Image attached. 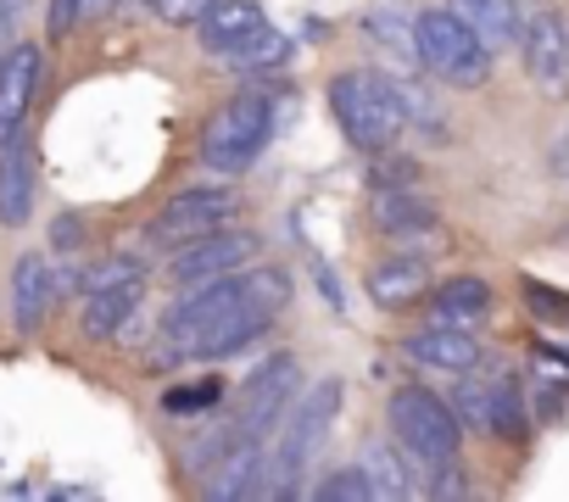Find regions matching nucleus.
Segmentation results:
<instances>
[{"label": "nucleus", "instance_id": "f257e3e1", "mask_svg": "<svg viewBox=\"0 0 569 502\" xmlns=\"http://www.w3.org/2000/svg\"><path fill=\"white\" fill-rule=\"evenodd\" d=\"M330 112H336L341 134H347L358 151H369V157L391 151V145L402 140V129H408L402 90L386 84L380 73H336V79H330Z\"/></svg>", "mask_w": 569, "mask_h": 502}, {"label": "nucleus", "instance_id": "f03ea898", "mask_svg": "<svg viewBox=\"0 0 569 502\" xmlns=\"http://www.w3.org/2000/svg\"><path fill=\"white\" fill-rule=\"evenodd\" d=\"M341 396H347L341 380H319V385L297 402L291 424L279 430L273 458H262V496H291V491H297V480L308 474L313 452L325 446V435H330V424H336V413H341Z\"/></svg>", "mask_w": 569, "mask_h": 502}, {"label": "nucleus", "instance_id": "7ed1b4c3", "mask_svg": "<svg viewBox=\"0 0 569 502\" xmlns=\"http://www.w3.org/2000/svg\"><path fill=\"white\" fill-rule=\"evenodd\" d=\"M413 51H419V68L452 90H480L491 79V62H497L452 7H430L413 18Z\"/></svg>", "mask_w": 569, "mask_h": 502}, {"label": "nucleus", "instance_id": "20e7f679", "mask_svg": "<svg viewBox=\"0 0 569 502\" xmlns=\"http://www.w3.org/2000/svg\"><path fill=\"white\" fill-rule=\"evenodd\" d=\"M386 413H391V435L402 441V452H413V463L436 469L463 452V424L447 396H436L425 385H397Z\"/></svg>", "mask_w": 569, "mask_h": 502}, {"label": "nucleus", "instance_id": "39448f33", "mask_svg": "<svg viewBox=\"0 0 569 502\" xmlns=\"http://www.w3.org/2000/svg\"><path fill=\"white\" fill-rule=\"evenodd\" d=\"M268 140H273V101L251 90V96H234L212 112V123L201 134V162L212 173H240L268 151Z\"/></svg>", "mask_w": 569, "mask_h": 502}, {"label": "nucleus", "instance_id": "423d86ee", "mask_svg": "<svg viewBox=\"0 0 569 502\" xmlns=\"http://www.w3.org/2000/svg\"><path fill=\"white\" fill-rule=\"evenodd\" d=\"M452 413L463 430H486V435H525V402H519V380L513 374H452Z\"/></svg>", "mask_w": 569, "mask_h": 502}, {"label": "nucleus", "instance_id": "0eeeda50", "mask_svg": "<svg viewBox=\"0 0 569 502\" xmlns=\"http://www.w3.org/2000/svg\"><path fill=\"white\" fill-rule=\"evenodd\" d=\"M234 212H240V201H234L229 184H196V190L173 195V201L151 218L146 234H151L157 245H184V240H196V234H212V229L234 223Z\"/></svg>", "mask_w": 569, "mask_h": 502}, {"label": "nucleus", "instance_id": "6e6552de", "mask_svg": "<svg viewBox=\"0 0 569 502\" xmlns=\"http://www.w3.org/2000/svg\"><path fill=\"white\" fill-rule=\"evenodd\" d=\"M519 57H525V73H530V84L541 96H563L569 90V18L558 7L525 12Z\"/></svg>", "mask_w": 569, "mask_h": 502}, {"label": "nucleus", "instance_id": "1a4fd4ad", "mask_svg": "<svg viewBox=\"0 0 569 502\" xmlns=\"http://www.w3.org/2000/svg\"><path fill=\"white\" fill-rule=\"evenodd\" d=\"M251 251H257V234L251 229H212V234H196V240H184L179 251H173V263H168V274H173V285H207V280H223V274H240L246 263H251Z\"/></svg>", "mask_w": 569, "mask_h": 502}, {"label": "nucleus", "instance_id": "9d476101", "mask_svg": "<svg viewBox=\"0 0 569 502\" xmlns=\"http://www.w3.org/2000/svg\"><path fill=\"white\" fill-rule=\"evenodd\" d=\"M297 380H302V363H297L291 352L268 358V363L246 380V391H240V402H234V435L262 441V430H268V424H279L284 402L297 396Z\"/></svg>", "mask_w": 569, "mask_h": 502}, {"label": "nucleus", "instance_id": "9b49d317", "mask_svg": "<svg viewBox=\"0 0 569 502\" xmlns=\"http://www.w3.org/2000/svg\"><path fill=\"white\" fill-rule=\"evenodd\" d=\"M40 62H46V51L29 46V40L0 57V145L18 140L23 123H29V107L40 96Z\"/></svg>", "mask_w": 569, "mask_h": 502}, {"label": "nucleus", "instance_id": "f8f14e48", "mask_svg": "<svg viewBox=\"0 0 569 502\" xmlns=\"http://www.w3.org/2000/svg\"><path fill=\"white\" fill-rule=\"evenodd\" d=\"M34 145L18 134L0 145V229H23L34 218Z\"/></svg>", "mask_w": 569, "mask_h": 502}, {"label": "nucleus", "instance_id": "ddd939ff", "mask_svg": "<svg viewBox=\"0 0 569 502\" xmlns=\"http://www.w3.org/2000/svg\"><path fill=\"white\" fill-rule=\"evenodd\" d=\"M262 29H268V18H262L257 0H218V7L196 23V34H201V51H207V57H234V51H240V46H251Z\"/></svg>", "mask_w": 569, "mask_h": 502}, {"label": "nucleus", "instance_id": "4468645a", "mask_svg": "<svg viewBox=\"0 0 569 502\" xmlns=\"http://www.w3.org/2000/svg\"><path fill=\"white\" fill-rule=\"evenodd\" d=\"M140 302H146V280H140V274L112 280V285H96V291H84L79 330H84L90 341H107V335H118V330L140 313Z\"/></svg>", "mask_w": 569, "mask_h": 502}, {"label": "nucleus", "instance_id": "2eb2a0df", "mask_svg": "<svg viewBox=\"0 0 569 502\" xmlns=\"http://www.w3.org/2000/svg\"><path fill=\"white\" fill-rule=\"evenodd\" d=\"M51 302H57V269L40 258V251H29V258H18V269H12V319H18V335H34L51 319Z\"/></svg>", "mask_w": 569, "mask_h": 502}, {"label": "nucleus", "instance_id": "dca6fc26", "mask_svg": "<svg viewBox=\"0 0 569 502\" xmlns=\"http://www.w3.org/2000/svg\"><path fill=\"white\" fill-rule=\"evenodd\" d=\"M408 358L441 374H463V369H480V341L475 330H458V324H425L408 335Z\"/></svg>", "mask_w": 569, "mask_h": 502}, {"label": "nucleus", "instance_id": "f3484780", "mask_svg": "<svg viewBox=\"0 0 569 502\" xmlns=\"http://www.w3.org/2000/svg\"><path fill=\"white\" fill-rule=\"evenodd\" d=\"M447 7L469 23V34H475L491 57L519 46V29H525V7H519V0H447Z\"/></svg>", "mask_w": 569, "mask_h": 502}, {"label": "nucleus", "instance_id": "a211bd4d", "mask_svg": "<svg viewBox=\"0 0 569 502\" xmlns=\"http://www.w3.org/2000/svg\"><path fill=\"white\" fill-rule=\"evenodd\" d=\"M430 324H458V330H475L486 313H491V285L480 274H452L441 285H430Z\"/></svg>", "mask_w": 569, "mask_h": 502}, {"label": "nucleus", "instance_id": "6ab92c4d", "mask_svg": "<svg viewBox=\"0 0 569 502\" xmlns=\"http://www.w3.org/2000/svg\"><path fill=\"white\" fill-rule=\"evenodd\" d=\"M375 229L391 240H413V234H436L441 212H436V201L397 184V190H375Z\"/></svg>", "mask_w": 569, "mask_h": 502}, {"label": "nucleus", "instance_id": "aec40b11", "mask_svg": "<svg viewBox=\"0 0 569 502\" xmlns=\"http://www.w3.org/2000/svg\"><path fill=\"white\" fill-rule=\"evenodd\" d=\"M369 297H375V308L402 313V308H413V302L430 297V269L419 258H391V263L369 269Z\"/></svg>", "mask_w": 569, "mask_h": 502}, {"label": "nucleus", "instance_id": "412c9836", "mask_svg": "<svg viewBox=\"0 0 569 502\" xmlns=\"http://www.w3.org/2000/svg\"><path fill=\"white\" fill-rule=\"evenodd\" d=\"M363 469H369L375 496H413V491H419L413 474H430L425 463L413 469V452L402 458V441H397V446H369V452H363Z\"/></svg>", "mask_w": 569, "mask_h": 502}, {"label": "nucleus", "instance_id": "4be33fe9", "mask_svg": "<svg viewBox=\"0 0 569 502\" xmlns=\"http://www.w3.org/2000/svg\"><path fill=\"white\" fill-rule=\"evenodd\" d=\"M313 496H319V502H363V496H375V485H369V469L352 463V469L325 474V480L313 485Z\"/></svg>", "mask_w": 569, "mask_h": 502}, {"label": "nucleus", "instance_id": "5701e85b", "mask_svg": "<svg viewBox=\"0 0 569 502\" xmlns=\"http://www.w3.org/2000/svg\"><path fill=\"white\" fill-rule=\"evenodd\" d=\"M212 7H218V0H151L157 23H168V29H196Z\"/></svg>", "mask_w": 569, "mask_h": 502}, {"label": "nucleus", "instance_id": "b1692460", "mask_svg": "<svg viewBox=\"0 0 569 502\" xmlns=\"http://www.w3.org/2000/svg\"><path fill=\"white\" fill-rule=\"evenodd\" d=\"M284 51H291V46H284V34H273V29H262L251 46H240L229 62H240V68H262V62H284Z\"/></svg>", "mask_w": 569, "mask_h": 502}, {"label": "nucleus", "instance_id": "393cba45", "mask_svg": "<svg viewBox=\"0 0 569 502\" xmlns=\"http://www.w3.org/2000/svg\"><path fill=\"white\" fill-rule=\"evenodd\" d=\"M212 396H218V385H184V391H168L162 408H168V413H196V408H207Z\"/></svg>", "mask_w": 569, "mask_h": 502}, {"label": "nucleus", "instance_id": "a878e982", "mask_svg": "<svg viewBox=\"0 0 569 502\" xmlns=\"http://www.w3.org/2000/svg\"><path fill=\"white\" fill-rule=\"evenodd\" d=\"M79 29V0H51V34H73Z\"/></svg>", "mask_w": 569, "mask_h": 502}, {"label": "nucleus", "instance_id": "bb28decb", "mask_svg": "<svg viewBox=\"0 0 569 502\" xmlns=\"http://www.w3.org/2000/svg\"><path fill=\"white\" fill-rule=\"evenodd\" d=\"M112 12V0H79V23H101Z\"/></svg>", "mask_w": 569, "mask_h": 502}, {"label": "nucleus", "instance_id": "cd10ccee", "mask_svg": "<svg viewBox=\"0 0 569 502\" xmlns=\"http://www.w3.org/2000/svg\"><path fill=\"white\" fill-rule=\"evenodd\" d=\"M57 245H62V251L79 245V218H57Z\"/></svg>", "mask_w": 569, "mask_h": 502}, {"label": "nucleus", "instance_id": "c85d7f7f", "mask_svg": "<svg viewBox=\"0 0 569 502\" xmlns=\"http://www.w3.org/2000/svg\"><path fill=\"white\" fill-rule=\"evenodd\" d=\"M18 7H23V0H0V40L12 34V23H18Z\"/></svg>", "mask_w": 569, "mask_h": 502}]
</instances>
